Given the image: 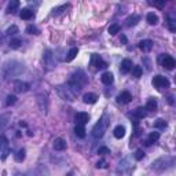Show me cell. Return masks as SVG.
I'll list each match as a JSON object with an SVG mask.
<instances>
[{
    "instance_id": "obj_29",
    "label": "cell",
    "mask_w": 176,
    "mask_h": 176,
    "mask_svg": "<svg viewBox=\"0 0 176 176\" xmlns=\"http://www.w3.org/2000/svg\"><path fill=\"white\" fill-rule=\"evenodd\" d=\"M21 44H22V40L21 39H11L10 40V44H8V46L11 47V48H19V47H21Z\"/></svg>"
},
{
    "instance_id": "obj_13",
    "label": "cell",
    "mask_w": 176,
    "mask_h": 176,
    "mask_svg": "<svg viewBox=\"0 0 176 176\" xmlns=\"http://www.w3.org/2000/svg\"><path fill=\"white\" fill-rule=\"evenodd\" d=\"M132 61L131 59H124V61L121 62V68H120V70H121V73H128L131 72V69H132Z\"/></svg>"
},
{
    "instance_id": "obj_20",
    "label": "cell",
    "mask_w": 176,
    "mask_h": 176,
    "mask_svg": "<svg viewBox=\"0 0 176 176\" xmlns=\"http://www.w3.org/2000/svg\"><path fill=\"white\" fill-rule=\"evenodd\" d=\"M140 21V17L139 15H132V17H128V18H127V26H128V28H131V26H135L138 24V22Z\"/></svg>"
},
{
    "instance_id": "obj_33",
    "label": "cell",
    "mask_w": 176,
    "mask_h": 176,
    "mask_svg": "<svg viewBox=\"0 0 176 176\" xmlns=\"http://www.w3.org/2000/svg\"><path fill=\"white\" fill-rule=\"evenodd\" d=\"M166 25H168V29L171 30V32H175V30H176V24H175V21H173L171 17H168V22H166Z\"/></svg>"
},
{
    "instance_id": "obj_28",
    "label": "cell",
    "mask_w": 176,
    "mask_h": 176,
    "mask_svg": "<svg viewBox=\"0 0 176 176\" xmlns=\"http://www.w3.org/2000/svg\"><path fill=\"white\" fill-rule=\"evenodd\" d=\"M133 116H135L138 120H142V119H144V117H146V111H144V109L138 108L136 110H135V113H133Z\"/></svg>"
},
{
    "instance_id": "obj_11",
    "label": "cell",
    "mask_w": 176,
    "mask_h": 176,
    "mask_svg": "<svg viewBox=\"0 0 176 176\" xmlns=\"http://www.w3.org/2000/svg\"><path fill=\"white\" fill-rule=\"evenodd\" d=\"M29 90V84L24 81H14V91L15 92H26Z\"/></svg>"
},
{
    "instance_id": "obj_39",
    "label": "cell",
    "mask_w": 176,
    "mask_h": 176,
    "mask_svg": "<svg viewBox=\"0 0 176 176\" xmlns=\"http://www.w3.org/2000/svg\"><path fill=\"white\" fill-rule=\"evenodd\" d=\"M105 166H106V162H105L103 160H101V161L96 164V168H105Z\"/></svg>"
},
{
    "instance_id": "obj_25",
    "label": "cell",
    "mask_w": 176,
    "mask_h": 176,
    "mask_svg": "<svg viewBox=\"0 0 176 176\" xmlns=\"http://www.w3.org/2000/svg\"><path fill=\"white\" fill-rule=\"evenodd\" d=\"M108 32H109V35H111V36H116V35L120 32V25L119 24H113V25H110L108 29Z\"/></svg>"
},
{
    "instance_id": "obj_24",
    "label": "cell",
    "mask_w": 176,
    "mask_h": 176,
    "mask_svg": "<svg viewBox=\"0 0 176 176\" xmlns=\"http://www.w3.org/2000/svg\"><path fill=\"white\" fill-rule=\"evenodd\" d=\"M146 19H147V22L150 24V25H157L158 24V17L154 14V13H149Z\"/></svg>"
},
{
    "instance_id": "obj_31",
    "label": "cell",
    "mask_w": 176,
    "mask_h": 176,
    "mask_svg": "<svg viewBox=\"0 0 176 176\" xmlns=\"http://www.w3.org/2000/svg\"><path fill=\"white\" fill-rule=\"evenodd\" d=\"M18 32H19L18 28H17L15 25H13V26H10V28L6 30V35H7V36H14V35H17Z\"/></svg>"
},
{
    "instance_id": "obj_12",
    "label": "cell",
    "mask_w": 176,
    "mask_h": 176,
    "mask_svg": "<svg viewBox=\"0 0 176 176\" xmlns=\"http://www.w3.org/2000/svg\"><path fill=\"white\" fill-rule=\"evenodd\" d=\"M83 101L87 105H94V103H96V101H98V95H95L92 92H88L83 96Z\"/></svg>"
},
{
    "instance_id": "obj_10",
    "label": "cell",
    "mask_w": 176,
    "mask_h": 176,
    "mask_svg": "<svg viewBox=\"0 0 176 176\" xmlns=\"http://www.w3.org/2000/svg\"><path fill=\"white\" fill-rule=\"evenodd\" d=\"M76 120V124H87V122L90 121V114L88 113H84V111H80V113H77L74 117Z\"/></svg>"
},
{
    "instance_id": "obj_2",
    "label": "cell",
    "mask_w": 176,
    "mask_h": 176,
    "mask_svg": "<svg viewBox=\"0 0 176 176\" xmlns=\"http://www.w3.org/2000/svg\"><path fill=\"white\" fill-rule=\"evenodd\" d=\"M108 119H106V116H103L101 120H99V122H96V125L92 128V136L95 138V139H99V138H102L105 135V131H106V128H108Z\"/></svg>"
},
{
    "instance_id": "obj_18",
    "label": "cell",
    "mask_w": 176,
    "mask_h": 176,
    "mask_svg": "<svg viewBox=\"0 0 176 176\" xmlns=\"http://www.w3.org/2000/svg\"><path fill=\"white\" fill-rule=\"evenodd\" d=\"M113 133H114V136L117 138V139H121V138H124V135H125V128L122 125H117L114 128V131H113Z\"/></svg>"
},
{
    "instance_id": "obj_21",
    "label": "cell",
    "mask_w": 176,
    "mask_h": 176,
    "mask_svg": "<svg viewBox=\"0 0 176 176\" xmlns=\"http://www.w3.org/2000/svg\"><path fill=\"white\" fill-rule=\"evenodd\" d=\"M19 17H21L22 19H30V18H33V11L30 10V8H22Z\"/></svg>"
},
{
    "instance_id": "obj_3",
    "label": "cell",
    "mask_w": 176,
    "mask_h": 176,
    "mask_svg": "<svg viewBox=\"0 0 176 176\" xmlns=\"http://www.w3.org/2000/svg\"><path fill=\"white\" fill-rule=\"evenodd\" d=\"M57 91H58V95H59L63 101L73 102L76 99V92L69 85H58Z\"/></svg>"
},
{
    "instance_id": "obj_26",
    "label": "cell",
    "mask_w": 176,
    "mask_h": 176,
    "mask_svg": "<svg viewBox=\"0 0 176 176\" xmlns=\"http://www.w3.org/2000/svg\"><path fill=\"white\" fill-rule=\"evenodd\" d=\"M131 72H132V76H133V77L139 79V77H142V73H143V70H142V68H140V66H132Z\"/></svg>"
},
{
    "instance_id": "obj_38",
    "label": "cell",
    "mask_w": 176,
    "mask_h": 176,
    "mask_svg": "<svg viewBox=\"0 0 176 176\" xmlns=\"http://www.w3.org/2000/svg\"><path fill=\"white\" fill-rule=\"evenodd\" d=\"M98 154L101 155H105V154H110V150H109L108 147H101L99 150H98Z\"/></svg>"
},
{
    "instance_id": "obj_5",
    "label": "cell",
    "mask_w": 176,
    "mask_h": 176,
    "mask_svg": "<svg viewBox=\"0 0 176 176\" xmlns=\"http://www.w3.org/2000/svg\"><path fill=\"white\" fill-rule=\"evenodd\" d=\"M0 151H1V160H6L10 154V147H8V139L4 135L0 136Z\"/></svg>"
},
{
    "instance_id": "obj_8",
    "label": "cell",
    "mask_w": 176,
    "mask_h": 176,
    "mask_svg": "<svg viewBox=\"0 0 176 176\" xmlns=\"http://www.w3.org/2000/svg\"><path fill=\"white\" fill-rule=\"evenodd\" d=\"M43 59H44V63H46L48 68H54L55 66V62H54V57H52V54H51L50 50H46L44 51V55H43Z\"/></svg>"
},
{
    "instance_id": "obj_9",
    "label": "cell",
    "mask_w": 176,
    "mask_h": 176,
    "mask_svg": "<svg viewBox=\"0 0 176 176\" xmlns=\"http://www.w3.org/2000/svg\"><path fill=\"white\" fill-rule=\"evenodd\" d=\"M131 101H132V95H131L128 91H124V92H121L119 96H117V102H119V103H122V105H128Z\"/></svg>"
},
{
    "instance_id": "obj_7",
    "label": "cell",
    "mask_w": 176,
    "mask_h": 176,
    "mask_svg": "<svg viewBox=\"0 0 176 176\" xmlns=\"http://www.w3.org/2000/svg\"><path fill=\"white\" fill-rule=\"evenodd\" d=\"M91 65L95 66V69H98V70H99V69L102 70V69L108 68V63H106L99 55H92V58H91Z\"/></svg>"
},
{
    "instance_id": "obj_17",
    "label": "cell",
    "mask_w": 176,
    "mask_h": 176,
    "mask_svg": "<svg viewBox=\"0 0 176 176\" xmlns=\"http://www.w3.org/2000/svg\"><path fill=\"white\" fill-rule=\"evenodd\" d=\"M113 80H114V77H113V74H111L110 72L103 73V74H102V77H101V81L103 84H106V85H110V84L113 83Z\"/></svg>"
},
{
    "instance_id": "obj_16",
    "label": "cell",
    "mask_w": 176,
    "mask_h": 176,
    "mask_svg": "<svg viewBox=\"0 0 176 176\" xmlns=\"http://www.w3.org/2000/svg\"><path fill=\"white\" fill-rule=\"evenodd\" d=\"M74 133L77 138H85V128H84L83 124H76L74 127Z\"/></svg>"
},
{
    "instance_id": "obj_22",
    "label": "cell",
    "mask_w": 176,
    "mask_h": 176,
    "mask_svg": "<svg viewBox=\"0 0 176 176\" xmlns=\"http://www.w3.org/2000/svg\"><path fill=\"white\" fill-rule=\"evenodd\" d=\"M77 54H79V48H77V47H73L72 50L68 52V55H66V62L73 61V59L77 57Z\"/></svg>"
},
{
    "instance_id": "obj_30",
    "label": "cell",
    "mask_w": 176,
    "mask_h": 176,
    "mask_svg": "<svg viewBox=\"0 0 176 176\" xmlns=\"http://www.w3.org/2000/svg\"><path fill=\"white\" fill-rule=\"evenodd\" d=\"M24 160H25V150L21 149V150L15 154V161H17V162H22Z\"/></svg>"
},
{
    "instance_id": "obj_36",
    "label": "cell",
    "mask_w": 176,
    "mask_h": 176,
    "mask_svg": "<svg viewBox=\"0 0 176 176\" xmlns=\"http://www.w3.org/2000/svg\"><path fill=\"white\" fill-rule=\"evenodd\" d=\"M158 139H160V133L158 132H151L150 136H149V142H150V143H154Z\"/></svg>"
},
{
    "instance_id": "obj_23",
    "label": "cell",
    "mask_w": 176,
    "mask_h": 176,
    "mask_svg": "<svg viewBox=\"0 0 176 176\" xmlns=\"http://www.w3.org/2000/svg\"><path fill=\"white\" fill-rule=\"evenodd\" d=\"M144 110L155 111V110H157V101H155V99H149L147 103H146V108H144Z\"/></svg>"
},
{
    "instance_id": "obj_27",
    "label": "cell",
    "mask_w": 176,
    "mask_h": 176,
    "mask_svg": "<svg viewBox=\"0 0 176 176\" xmlns=\"http://www.w3.org/2000/svg\"><path fill=\"white\" fill-rule=\"evenodd\" d=\"M166 121L165 120H162V119H158L157 121L154 122V128H157V130H164V128H166Z\"/></svg>"
},
{
    "instance_id": "obj_14",
    "label": "cell",
    "mask_w": 176,
    "mask_h": 176,
    "mask_svg": "<svg viewBox=\"0 0 176 176\" xmlns=\"http://www.w3.org/2000/svg\"><path fill=\"white\" fill-rule=\"evenodd\" d=\"M139 48L144 52H149V51L153 48V41L151 40H142L139 43Z\"/></svg>"
},
{
    "instance_id": "obj_40",
    "label": "cell",
    "mask_w": 176,
    "mask_h": 176,
    "mask_svg": "<svg viewBox=\"0 0 176 176\" xmlns=\"http://www.w3.org/2000/svg\"><path fill=\"white\" fill-rule=\"evenodd\" d=\"M121 43L122 44H127V37L125 36H121Z\"/></svg>"
},
{
    "instance_id": "obj_19",
    "label": "cell",
    "mask_w": 176,
    "mask_h": 176,
    "mask_svg": "<svg viewBox=\"0 0 176 176\" xmlns=\"http://www.w3.org/2000/svg\"><path fill=\"white\" fill-rule=\"evenodd\" d=\"M19 7V0H10V4H8L7 13L8 14H13L17 11V8Z\"/></svg>"
},
{
    "instance_id": "obj_1",
    "label": "cell",
    "mask_w": 176,
    "mask_h": 176,
    "mask_svg": "<svg viewBox=\"0 0 176 176\" xmlns=\"http://www.w3.org/2000/svg\"><path fill=\"white\" fill-rule=\"evenodd\" d=\"M87 83H88V77H87V74L84 73V70L79 69V70L70 77L68 85L70 87L76 94H79L80 91L83 90V87L87 85Z\"/></svg>"
},
{
    "instance_id": "obj_41",
    "label": "cell",
    "mask_w": 176,
    "mask_h": 176,
    "mask_svg": "<svg viewBox=\"0 0 176 176\" xmlns=\"http://www.w3.org/2000/svg\"><path fill=\"white\" fill-rule=\"evenodd\" d=\"M19 125H21V127H26V122H24V121H19Z\"/></svg>"
},
{
    "instance_id": "obj_6",
    "label": "cell",
    "mask_w": 176,
    "mask_h": 176,
    "mask_svg": "<svg viewBox=\"0 0 176 176\" xmlns=\"http://www.w3.org/2000/svg\"><path fill=\"white\" fill-rule=\"evenodd\" d=\"M161 65L162 68H165L166 70H173L175 68V59H173L171 55H162L161 57Z\"/></svg>"
},
{
    "instance_id": "obj_34",
    "label": "cell",
    "mask_w": 176,
    "mask_h": 176,
    "mask_svg": "<svg viewBox=\"0 0 176 176\" xmlns=\"http://www.w3.org/2000/svg\"><path fill=\"white\" fill-rule=\"evenodd\" d=\"M150 3H151V4H154L155 7H158V8H162L164 6H165L166 0H151Z\"/></svg>"
},
{
    "instance_id": "obj_15",
    "label": "cell",
    "mask_w": 176,
    "mask_h": 176,
    "mask_svg": "<svg viewBox=\"0 0 176 176\" xmlns=\"http://www.w3.org/2000/svg\"><path fill=\"white\" fill-rule=\"evenodd\" d=\"M54 149L58 151H62L66 149V142L63 139H61V138H57V139L54 140Z\"/></svg>"
},
{
    "instance_id": "obj_37",
    "label": "cell",
    "mask_w": 176,
    "mask_h": 176,
    "mask_svg": "<svg viewBox=\"0 0 176 176\" xmlns=\"http://www.w3.org/2000/svg\"><path fill=\"white\" fill-rule=\"evenodd\" d=\"M143 157H144V151L138 149V150L135 151V160H136V161H140V160H143Z\"/></svg>"
},
{
    "instance_id": "obj_4",
    "label": "cell",
    "mask_w": 176,
    "mask_h": 176,
    "mask_svg": "<svg viewBox=\"0 0 176 176\" xmlns=\"http://www.w3.org/2000/svg\"><path fill=\"white\" fill-rule=\"evenodd\" d=\"M153 85L157 88V90H164V88H169V80L166 79V77H164V76L161 74H157L153 77Z\"/></svg>"
},
{
    "instance_id": "obj_32",
    "label": "cell",
    "mask_w": 176,
    "mask_h": 176,
    "mask_svg": "<svg viewBox=\"0 0 176 176\" xmlns=\"http://www.w3.org/2000/svg\"><path fill=\"white\" fill-rule=\"evenodd\" d=\"M26 33H29V35H39L40 32L35 25H29L28 28H26Z\"/></svg>"
},
{
    "instance_id": "obj_35",
    "label": "cell",
    "mask_w": 176,
    "mask_h": 176,
    "mask_svg": "<svg viewBox=\"0 0 176 176\" xmlns=\"http://www.w3.org/2000/svg\"><path fill=\"white\" fill-rule=\"evenodd\" d=\"M15 102H17V96H15V95H8L7 101H6V105H7V106H13V105H15Z\"/></svg>"
}]
</instances>
